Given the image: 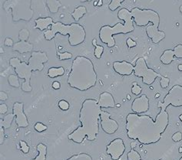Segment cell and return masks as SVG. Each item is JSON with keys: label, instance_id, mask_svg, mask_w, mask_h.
I'll list each match as a JSON object with an SVG mask.
<instances>
[{"label": "cell", "instance_id": "obj_47", "mask_svg": "<svg viewBox=\"0 0 182 160\" xmlns=\"http://www.w3.org/2000/svg\"><path fill=\"white\" fill-rule=\"evenodd\" d=\"M130 145H131V148H132V149H135V148L137 146V143L135 142H131Z\"/></svg>", "mask_w": 182, "mask_h": 160}, {"label": "cell", "instance_id": "obj_49", "mask_svg": "<svg viewBox=\"0 0 182 160\" xmlns=\"http://www.w3.org/2000/svg\"><path fill=\"white\" fill-rule=\"evenodd\" d=\"M102 4H103L102 0H98V6H101Z\"/></svg>", "mask_w": 182, "mask_h": 160}, {"label": "cell", "instance_id": "obj_34", "mask_svg": "<svg viewBox=\"0 0 182 160\" xmlns=\"http://www.w3.org/2000/svg\"><path fill=\"white\" fill-rule=\"evenodd\" d=\"M174 53V57L178 59H182V45H177L173 49Z\"/></svg>", "mask_w": 182, "mask_h": 160}, {"label": "cell", "instance_id": "obj_15", "mask_svg": "<svg viewBox=\"0 0 182 160\" xmlns=\"http://www.w3.org/2000/svg\"><path fill=\"white\" fill-rule=\"evenodd\" d=\"M149 107V99L145 94H142L133 100L132 104V110L133 113L141 114L148 112Z\"/></svg>", "mask_w": 182, "mask_h": 160}, {"label": "cell", "instance_id": "obj_54", "mask_svg": "<svg viewBox=\"0 0 182 160\" xmlns=\"http://www.w3.org/2000/svg\"><path fill=\"white\" fill-rule=\"evenodd\" d=\"M179 119H180V121L182 122V114H180V116H179Z\"/></svg>", "mask_w": 182, "mask_h": 160}, {"label": "cell", "instance_id": "obj_8", "mask_svg": "<svg viewBox=\"0 0 182 160\" xmlns=\"http://www.w3.org/2000/svg\"><path fill=\"white\" fill-rule=\"evenodd\" d=\"M133 74L138 78H142V83L146 85H151L155 82L156 78H161L162 77L159 73L148 68L146 61L144 58H139L137 59L135 65L134 66Z\"/></svg>", "mask_w": 182, "mask_h": 160}, {"label": "cell", "instance_id": "obj_23", "mask_svg": "<svg viewBox=\"0 0 182 160\" xmlns=\"http://www.w3.org/2000/svg\"><path fill=\"white\" fill-rule=\"evenodd\" d=\"M36 149L38 151V155L36 158L31 160H46V155H47V146L45 144L39 143L36 146Z\"/></svg>", "mask_w": 182, "mask_h": 160}, {"label": "cell", "instance_id": "obj_40", "mask_svg": "<svg viewBox=\"0 0 182 160\" xmlns=\"http://www.w3.org/2000/svg\"><path fill=\"white\" fill-rule=\"evenodd\" d=\"M4 126L2 123H0V145H2L5 140V132H4Z\"/></svg>", "mask_w": 182, "mask_h": 160}, {"label": "cell", "instance_id": "obj_29", "mask_svg": "<svg viewBox=\"0 0 182 160\" xmlns=\"http://www.w3.org/2000/svg\"><path fill=\"white\" fill-rule=\"evenodd\" d=\"M125 1V0H112L108 5V8L112 12L116 11Z\"/></svg>", "mask_w": 182, "mask_h": 160}, {"label": "cell", "instance_id": "obj_27", "mask_svg": "<svg viewBox=\"0 0 182 160\" xmlns=\"http://www.w3.org/2000/svg\"><path fill=\"white\" fill-rule=\"evenodd\" d=\"M65 160H93V158L89 154L81 152V153L75 154V155L70 156L69 158H66Z\"/></svg>", "mask_w": 182, "mask_h": 160}, {"label": "cell", "instance_id": "obj_17", "mask_svg": "<svg viewBox=\"0 0 182 160\" xmlns=\"http://www.w3.org/2000/svg\"><path fill=\"white\" fill-rule=\"evenodd\" d=\"M113 69L117 74L122 76H130L134 73L133 65L126 61L115 62L113 63Z\"/></svg>", "mask_w": 182, "mask_h": 160}, {"label": "cell", "instance_id": "obj_28", "mask_svg": "<svg viewBox=\"0 0 182 160\" xmlns=\"http://www.w3.org/2000/svg\"><path fill=\"white\" fill-rule=\"evenodd\" d=\"M8 82H9V84L12 87L18 88V87H20L19 78L15 75H9L8 78Z\"/></svg>", "mask_w": 182, "mask_h": 160}, {"label": "cell", "instance_id": "obj_57", "mask_svg": "<svg viewBox=\"0 0 182 160\" xmlns=\"http://www.w3.org/2000/svg\"><path fill=\"white\" fill-rule=\"evenodd\" d=\"M159 97V94H157V95H156V97Z\"/></svg>", "mask_w": 182, "mask_h": 160}, {"label": "cell", "instance_id": "obj_2", "mask_svg": "<svg viewBox=\"0 0 182 160\" xmlns=\"http://www.w3.org/2000/svg\"><path fill=\"white\" fill-rule=\"evenodd\" d=\"M101 108L98 100L86 99L83 101L79 112L81 126L68 134L69 140L81 144L85 138L88 141H94L99 133V119Z\"/></svg>", "mask_w": 182, "mask_h": 160}, {"label": "cell", "instance_id": "obj_38", "mask_svg": "<svg viewBox=\"0 0 182 160\" xmlns=\"http://www.w3.org/2000/svg\"><path fill=\"white\" fill-rule=\"evenodd\" d=\"M69 104H68V102L66 101L65 100H62L59 102V107L63 111H66L69 109Z\"/></svg>", "mask_w": 182, "mask_h": 160}, {"label": "cell", "instance_id": "obj_20", "mask_svg": "<svg viewBox=\"0 0 182 160\" xmlns=\"http://www.w3.org/2000/svg\"><path fill=\"white\" fill-rule=\"evenodd\" d=\"M35 28L39 29L40 31H44L49 26L53 24V18L52 17H46V18H38L35 20Z\"/></svg>", "mask_w": 182, "mask_h": 160}, {"label": "cell", "instance_id": "obj_50", "mask_svg": "<svg viewBox=\"0 0 182 160\" xmlns=\"http://www.w3.org/2000/svg\"><path fill=\"white\" fill-rule=\"evenodd\" d=\"M177 69H178L179 71H182V64H180V65L177 66Z\"/></svg>", "mask_w": 182, "mask_h": 160}, {"label": "cell", "instance_id": "obj_39", "mask_svg": "<svg viewBox=\"0 0 182 160\" xmlns=\"http://www.w3.org/2000/svg\"><path fill=\"white\" fill-rule=\"evenodd\" d=\"M34 128H35V129L37 131V132L41 133V132H43V131H45L47 129V126L44 125L43 123H40V122H38V123H36Z\"/></svg>", "mask_w": 182, "mask_h": 160}, {"label": "cell", "instance_id": "obj_46", "mask_svg": "<svg viewBox=\"0 0 182 160\" xmlns=\"http://www.w3.org/2000/svg\"><path fill=\"white\" fill-rule=\"evenodd\" d=\"M60 83L59 81H55V82L52 83V88L55 90H59L60 89Z\"/></svg>", "mask_w": 182, "mask_h": 160}, {"label": "cell", "instance_id": "obj_52", "mask_svg": "<svg viewBox=\"0 0 182 160\" xmlns=\"http://www.w3.org/2000/svg\"><path fill=\"white\" fill-rule=\"evenodd\" d=\"M0 53H1V54L4 53V50H3V48H0Z\"/></svg>", "mask_w": 182, "mask_h": 160}, {"label": "cell", "instance_id": "obj_53", "mask_svg": "<svg viewBox=\"0 0 182 160\" xmlns=\"http://www.w3.org/2000/svg\"><path fill=\"white\" fill-rule=\"evenodd\" d=\"M179 10H180V13H182V5H180V8H179Z\"/></svg>", "mask_w": 182, "mask_h": 160}, {"label": "cell", "instance_id": "obj_7", "mask_svg": "<svg viewBox=\"0 0 182 160\" xmlns=\"http://www.w3.org/2000/svg\"><path fill=\"white\" fill-rule=\"evenodd\" d=\"M133 16L134 23L138 27H145L149 25L150 22L154 25L159 27L160 15L158 12L149 8H142L135 7L131 10Z\"/></svg>", "mask_w": 182, "mask_h": 160}, {"label": "cell", "instance_id": "obj_22", "mask_svg": "<svg viewBox=\"0 0 182 160\" xmlns=\"http://www.w3.org/2000/svg\"><path fill=\"white\" fill-rule=\"evenodd\" d=\"M87 13L86 7L84 5H79L74 9V11L71 13V15L75 22H78L84 15Z\"/></svg>", "mask_w": 182, "mask_h": 160}, {"label": "cell", "instance_id": "obj_6", "mask_svg": "<svg viewBox=\"0 0 182 160\" xmlns=\"http://www.w3.org/2000/svg\"><path fill=\"white\" fill-rule=\"evenodd\" d=\"M5 11L12 10L13 22H29L33 18V11L30 8V0H6L3 3Z\"/></svg>", "mask_w": 182, "mask_h": 160}, {"label": "cell", "instance_id": "obj_26", "mask_svg": "<svg viewBox=\"0 0 182 160\" xmlns=\"http://www.w3.org/2000/svg\"><path fill=\"white\" fill-rule=\"evenodd\" d=\"M15 115L14 113H9V114L5 115L3 118L0 119V123H2L4 128L5 129H9L11 127L12 123L13 120L15 119Z\"/></svg>", "mask_w": 182, "mask_h": 160}, {"label": "cell", "instance_id": "obj_45", "mask_svg": "<svg viewBox=\"0 0 182 160\" xmlns=\"http://www.w3.org/2000/svg\"><path fill=\"white\" fill-rule=\"evenodd\" d=\"M8 94L5 92H4V91H1L0 92V100L1 101H5V100H6L8 99Z\"/></svg>", "mask_w": 182, "mask_h": 160}, {"label": "cell", "instance_id": "obj_56", "mask_svg": "<svg viewBox=\"0 0 182 160\" xmlns=\"http://www.w3.org/2000/svg\"><path fill=\"white\" fill-rule=\"evenodd\" d=\"M96 5H98V2H94V6H96Z\"/></svg>", "mask_w": 182, "mask_h": 160}, {"label": "cell", "instance_id": "obj_24", "mask_svg": "<svg viewBox=\"0 0 182 160\" xmlns=\"http://www.w3.org/2000/svg\"><path fill=\"white\" fill-rule=\"evenodd\" d=\"M65 74V69L63 67H59V68H50L48 70L47 75L50 78H55L57 77H61Z\"/></svg>", "mask_w": 182, "mask_h": 160}, {"label": "cell", "instance_id": "obj_30", "mask_svg": "<svg viewBox=\"0 0 182 160\" xmlns=\"http://www.w3.org/2000/svg\"><path fill=\"white\" fill-rule=\"evenodd\" d=\"M128 160H144L142 159L138 152L135 149H132L127 154Z\"/></svg>", "mask_w": 182, "mask_h": 160}, {"label": "cell", "instance_id": "obj_35", "mask_svg": "<svg viewBox=\"0 0 182 160\" xmlns=\"http://www.w3.org/2000/svg\"><path fill=\"white\" fill-rule=\"evenodd\" d=\"M142 88L141 87V86L138 85L137 82H134L133 85H132V94L138 96L142 93Z\"/></svg>", "mask_w": 182, "mask_h": 160}, {"label": "cell", "instance_id": "obj_14", "mask_svg": "<svg viewBox=\"0 0 182 160\" xmlns=\"http://www.w3.org/2000/svg\"><path fill=\"white\" fill-rule=\"evenodd\" d=\"M12 113L15 115V123L18 127L26 128L29 126V120L24 113V104L15 102L12 106Z\"/></svg>", "mask_w": 182, "mask_h": 160}, {"label": "cell", "instance_id": "obj_18", "mask_svg": "<svg viewBox=\"0 0 182 160\" xmlns=\"http://www.w3.org/2000/svg\"><path fill=\"white\" fill-rule=\"evenodd\" d=\"M98 103L101 108H114L115 102L113 96L108 92H103L100 94Z\"/></svg>", "mask_w": 182, "mask_h": 160}, {"label": "cell", "instance_id": "obj_5", "mask_svg": "<svg viewBox=\"0 0 182 160\" xmlns=\"http://www.w3.org/2000/svg\"><path fill=\"white\" fill-rule=\"evenodd\" d=\"M57 34L66 35H68V42L72 47L81 45L85 41L86 32L85 28L78 23H72L65 25L61 22H54L50 29L44 32V37L46 40L51 41Z\"/></svg>", "mask_w": 182, "mask_h": 160}, {"label": "cell", "instance_id": "obj_19", "mask_svg": "<svg viewBox=\"0 0 182 160\" xmlns=\"http://www.w3.org/2000/svg\"><path fill=\"white\" fill-rule=\"evenodd\" d=\"M13 51L19 52L20 54H25L30 52L33 50V44L28 42L27 41H19L14 44L12 47Z\"/></svg>", "mask_w": 182, "mask_h": 160}, {"label": "cell", "instance_id": "obj_12", "mask_svg": "<svg viewBox=\"0 0 182 160\" xmlns=\"http://www.w3.org/2000/svg\"><path fill=\"white\" fill-rule=\"evenodd\" d=\"M49 62V57L46 52H33L29 59V65L33 68V71H42L44 69V64Z\"/></svg>", "mask_w": 182, "mask_h": 160}, {"label": "cell", "instance_id": "obj_48", "mask_svg": "<svg viewBox=\"0 0 182 160\" xmlns=\"http://www.w3.org/2000/svg\"><path fill=\"white\" fill-rule=\"evenodd\" d=\"M92 45L94 46V47L97 45V40H96V38H94L92 40Z\"/></svg>", "mask_w": 182, "mask_h": 160}, {"label": "cell", "instance_id": "obj_13", "mask_svg": "<svg viewBox=\"0 0 182 160\" xmlns=\"http://www.w3.org/2000/svg\"><path fill=\"white\" fill-rule=\"evenodd\" d=\"M101 126L105 133L108 135H112L118 129V123L115 120L111 119V113L101 110L100 114Z\"/></svg>", "mask_w": 182, "mask_h": 160}, {"label": "cell", "instance_id": "obj_9", "mask_svg": "<svg viewBox=\"0 0 182 160\" xmlns=\"http://www.w3.org/2000/svg\"><path fill=\"white\" fill-rule=\"evenodd\" d=\"M169 105L174 107H182V86L179 84L173 86L164 97L163 102L159 101L157 107L166 110Z\"/></svg>", "mask_w": 182, "mask_h": 160}, {"label": "cell", "instance_id": "obj_1", "mask_svg": "<svg viewBox=\"0 0 182 160\" xmlns=\"http://www.w3.org/2000/svg\"><path fill=\"white\" fill-rule=\"evenodd\" d=\"M168 124V113L161 109L155 120L148 115L129 113L126 116L125 128L129 139L138 140L143 145H150L159 142Z\"/></svg>", "mask_w": 182, "mask_h": 160}, {"label": "cell", "instance_id": "obj_36", "mask_svg": "<svg viewBox=\"0 0 182 160\" xmlns=\"http://www.w3.org/2000/svg\"><path fill=\"white\" fill-rule=\"evenodd\" d=\"M170 84V79L168 78H166V77L162 76L160 80V85H161V88L163 89H166L167 87H168Z\"/></svg>", "mask_w": 182, "mask_h": 160}, {"label": "cell", "instance_id": "obj_11", "mask_svg": "<svg viewBox=\"0 0 182 160\" xmlns=\"http://www.w3.org/2000/svg\"><path fill=\"white\" fill-rule=\"evenodd\" d=\"M125 145L123 139L117 138L112 140L106 147V153L111 156L112 160H119L125 152Z\"/></svg>", "mask_w": 182, "mask_h": 160}, {"label": "cell", "instance_id": "obj_43", "mask_svg": "<svg viewBox=\"0 0 182 160\" xmlns=\"http://www.w3.org/2000/svg\"><path fill=\"white\" fill-rule=\"evenodd\" d=\"M4 45L7 47H13L14 45V42L13 40L10 38H5V41H4Z\"/></svg>", "mask_w": 182, "mask_h": 160}, {"label": "cell", "instance_id": "obj_4", "mask_svg": "<svg viewBox=\"0 0 182 160\" xmlns=\"http://www.w3.org/2000/svg\"><path fill=\"white\" fill-rule=\"evenodd\" d=\"M118 18L122 20L124 23L118 22L114 26L108 25L101 26L99 29L98 36L102 43L105 44L108 48H113L115 45L114 35L118 34H129L135 31L134 20L131 11L122 8L118 12Z\"/></svg>", "mask_w": 182, "mask_h": 160}, {"label": "cell", "instance_id": "obj_41", "mask_svg": "<svg viewBox=\"0 0 182 160\" xmlns=\"http://www.w3.org/2000/svg\"><path fill=\"white\" fill-rule=\"evenodd\" d=\"M171 139L175 142H180V141L182 140V133H180V132H177V133H174Z\"/></svg>", "mask_w": 182, "mask_h": 160}, {"label": "cell", "instance_id": "obj_58", "mask_svg": "<svg viewBox=\"0 0 182 160\" xmlns=\"http://www.w3.org/2000/svg\"><path fill=\"white\" fill-rule=\"evenodd\" d=\"M179 160H182V156L180 157V159H179Z\"/></svg>", "mask_w": 182, "mask_h": 160}, {"label": "cell", "instance_id": "obj_42", "mask_svg": "<svg viewBox=\"0 0 182 160\" xmlns=\"http://www.w3.org/2000/svg\"><path fill=\"white\" fill-rule=\"evenodd\" d=\"M126 43H127V45L129 48H135L137 46V42L135 40H133L131 38H129L126 41Z\"/></svg>", "mask_w": 182, "mask_h": 160}, {"label": "cell", "instance_id": "obj_31", "mask_svg": "<svg viewBox=\"0 0 182 160\" xmlns=\"http://www.w3.org/2000/svg\"><path fill=\"white\" fill-rule=\"evenodd\" d=\"M29 35V31L26 28H22L19 32V41H28Z\"/></svg>", "mask_w": 182, "mask_h": 160}, {"label": "cell", "instance_id": "obj_44", "mask_svg": "<svg viewBox=\"0 0 182 160\" xmlns=\"http://www.w3.org/2000/svg\"><path fill=\"white\" fill-rule=\"evenodd\" d=\"M8 111V107L5 104H0V113L1 115L5 114Z\"/></svg>", "mask_w": 182, "mask_h": 160}, {"label": "cell", "instance_id": "obj_37", "mask_svg": "<svg viewBox=\"0 0 182 160\" xmlns=\"http://www.w3.org/2000/svg\"><path fill=\"white\" fill-rule=\"evenodd\" d=\"M19 145H20V149L22 150V152L25 154L29 153V146L28 145V144L26 143V142L23 140L19 141Z\"/></svg>", "mask_w": 182, "mask_h": 160}, {"label": "cell", "instance_id": "obj_21", "mask_svg": "<svg viewBox=\"0 0 182 160\" xmlns=\"http://www.w3.org/2000/svg\"><path fill=\"white\" fill-rule=\"evenodd\" d=\"M174 60V51L171 49H167L162 53L160 57V61L164 65H171Z\"/></svg>", "mask_w": 182, "mask_h": 160}, {"label": "cell", "instance_id": "obj_10", "mask_svg": "<svg viewBox=\"0 0 182 160\" xmlns=\"http://www.w3.org/2000/svg\"><path fill=\"white\" fill-rule=\"evenodd\" d=\"M14 69L17 76L20 79L24 80V82L22 84L21 86L22 91L26 93L31 92L33 91V87L30 84V81H31L33 71H34L33 68L29 65V63L21 62Z\"/></svg>", "mask_w": 182, "mask_h": 160}, {"label": "cell", "instance_id": "obj_55", "mask_svg": "<svg viewBox=\"0 0 182 160\" xmlns=\"http://www.w3.org/2000/svg\"><path fill=\"white\" fill-rule=\"evenodd\" d=\"M179 152H180V153H181L182 152V147L179 148Z\"/></svg>", "mask_w": 182, "mask_h": 160}, {"label": "cell", "instance_id": "obj_33", "mask_svg": "<svg viewBox=\"0 0 182 160\" xmlns=\"http://www.w3.org/2000/svg\"><path fill=\"white\" fill-rule=\"evenodd\" d=\"M104 52V47L101 45H97L95 46V48H94V55L95 56V58L97 59H100L102 56V54Z\"/></svg>", "mask_w": 182, "mask_h": 160}, {"label": "cell", "instance_id": "obj_51", "mask_svg": "<svg viewBox=\"0 0 182 160\" xmlns=\"http://www.w3.org/2000/svg\"><path fill=\"white\" fill-rule=\"evenodd\" d=\"M91 0H80L81 2H91Z\"/></svg>", "mask_w": 182, "mask_h": 160}, {"label": "cell", "instance_id": "obj_25", "mask_svg": "<svg viewBox=\"0 0 182 160\" xmlns=\"http://www.w3.org/2000/svg\"><path fill=\"white\" fill-rule=\"evenodd\" d=\"M46 4L49 10L52 14L57 13L59 8L62 6V4L59 0H46Z\"/></svg>", "mask_w": 182, "mask_h": 160}, {"label": "cell", "instance_id": "obj_3", "mask_svg": "<svg viewBox=\"0 0 182 160\" xmlns=\"http://www.w3.org/2000/svg\"><path fill=\"white\" fill-rule=\"evenodd\" d=\"M67 83L72 88L86 91L97 83V73L93 62L85 56H77L72 63Z\"/></svg>", "mask_w": 182, "mask_h": 160}, {"label": "cell", "instance_id": "obj_32", "mask_svg": "<svg viewBox=\"0 0 182 160\" xmlns=\"http://www.w3.org/2000/svg\"><path fill=\"white\" fill-rule=\"evenodd\" d=\"M58 58L60 61H64V60H69L72 58V55L70 52H57Z\"/></svg>", "mask_w": 182, "mask_h": 160}, {"label": "cell", "instance_id": "obj_16", "mask_svg": "<svg viewBox=\"0 0 182 160\" xmlns=\"http://www.w3.org/2000/svg\"><path fill=\"white\" fill-rule=\"evenodd\" d=\"M145 32L154 44H158L166 37L165 32L159 30V27H157L153 24L148 25L145 29Z\"/></svg>", "mask_w": 182, "mask_h": 160}]
</instances>
